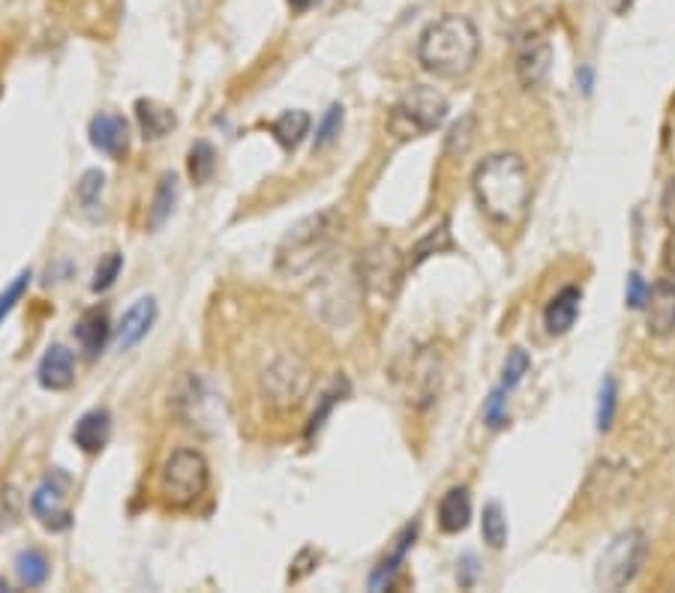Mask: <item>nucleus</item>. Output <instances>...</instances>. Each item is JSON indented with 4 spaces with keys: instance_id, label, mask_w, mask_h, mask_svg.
<instances>
[{
    "instance_id": "obj_1",
    "label": "nucleus",
    "mask_w": 675,
    "mask_h": 593,
    "mask_svg": "<svg viewBox=\"0 0 675 593\" xmlns=\"http://www.w3.org/2000/svg\"><path fill=\"white\" fill-rule=\"evenodd\" d=\"M480 213L498 228L520 225L532 201V177L517 154H493L475 168L472 177Z\"/></svg>"
},
{
    "instance_id": "obj_2",
    "label": "nucleus",
    "mask_w": 675,
    "mask_h": 593,
    "mask_svg": "<svg viewBox=\"0 0 675 593\" xmlns=\"http://www.w3.org/2000/svg\"><path fill=\"white\" fill-rule=\"evenodd\" d=\"M477 57H480V33L472 19L456 12H447L427 24V31L418 40V60L435 78L454 81L468 76L475 69Z\"/></svg>"
},
{
    "instance_id": "obj_3",
    "label": "nucleus",
    "mask_w": 675,
    "mask_h": 593,
    "mask_svg": "<svg viewBox=\"0 0 675 593\" xmlns=\"http://www.w3.org/2000/svg\"><path fill=\"white\" fill-rule=\"evenodd\" d=\"M343 228V216L336 210H321L316 216L300 220L288 228L277 249V270L283 276H303L319 267L331 253L336 234Z\"/></svg>"
},
{
    "instance_id": "obj_4",
    "label": "nucleus",
    "mask_w": 675,
    "mask_h": 593,
    "mask_svg": "<svg viewBox=\"0 0 675 593\" xmlns=\"http://www.w3.org/2000/svg\"><path fill=\"white\" fill-rule=\"evenodd\" d=\"M444 121H447V99L442 90L414 85L390 105L388 132L399 142H411L435 132Z\"/></svg>"
},
{
    "instance_id": "obj_5",
    "label": "nucleus",
    "mask_w": 675,
    "mask_h": 593,
    "mask_svg": "<svg viewBox=\"0 0 675 593\" xmlns=\"http://www.w3.org/2000/svg\"><path fill=\"white\" fill-rule=\"evenodd\" d=\"M649 558V537L640 527H628L609 539L595 567V584L600 591H624L640 575Z\"/></svg>"
},
{
    "instance_id": "obj_6",
    "label": "nucleus",
    "mask_w": 675,
    "mask_h": 593,
    "mask_svg": "<svg viewBox=\"0 0 675 593\" xmlns=\"http://www.w3.org/2000/svg\"><path fill=\"white\" fill-rule=\"evenodd\" d=\"M211 483V471H208V461L199 450H175L163 465L159 473V494L168 506H178L187 510L199 501L201 494L208 492Z\"/></svg>"
},
{
    "instance_id": "obj_7",
    "label": "nucleus",
    "mask_w": 675,
    "mask_h": 593,
    "mask_svg": "<svg viewBox=\"0 0 675 593\" xmlns=\"http://www.w3.org/2000/svg\"><path fill=\"white\" fill-rule=\"evenodd\" d=\"M402 273H406V261L394 243L378 240L361 258V282L373 296L378 300H394L402 286Z\"/></svg>"
},
{
    "instance_id": "obj_8",
    "label": "nucleus",
    "mask_w": 675,
    "mask_h": 593,
    "mask_svg": "<svg viewBox=\"0 0 675 593\" xmlns=\"http://www.w3.org/2000/svg\"><path fill=\"white\" fill-rule=\"evenodd\" d=\"M262 390L274 407H298L310 390V369L295 354H283L262 374Z\"/></svg>"
},
{
    "instance_id": "obj_9",
    "label": "nucleus",
    "mask_w": 675,
    "mask_h": 593,
    "mask_svg": "<svg viewBox=\"0 0 675 593\" xmlns=\"http://www.w3.org/2000/svg\"><path fill=\"white\" fill-rule=\"evenodd\" d=\"M69 489H73V480H69L67 471H55L45 477L43 483L36 485V492L31 494V513L40 518V525L45 530H69L73 527V510H69L67 497Z\"/></svg>"
},
{
    "instance_id": "obj_10",
    "label": "nucleus",
    "mask_w": 675,
    "mask_h": 593,
    "mask_svg": "<svg viewBox=\"0 0 675 593\" xmlns=\"http://www.w3.org/2000/svg\"><path fill=\"white\" fill-rule=\"evenodd\" d=\"M553 69V45L541 33H532L520 43L517 52V78L525 90L541 88Z\"/></svg>"
},
{
    "instance_id": "obj_11",
    "label": "nucleus",
    "mask_w": 675,
    "mask_h": 593,
    "mask_svg": "<svg viewBox=\"0 0 675 593\" xmlns=\"http://www.w3.org/2000/svg\"><path fill=\"white\" fill-rule=\"evenodd\" d=\"M645 327L657 339H666L675 333V282L661 279L649 288L645 296Z\"/></svg>"
},
{
    "instance_id": "obj_12",
    "label": "nucleus",
    "mask_w": 675,
    "mask_h": 593,
    "mask_svg": "<svg viewBox=\"0 0 675 593\" xmlns=\"http://www.w3.org/2000/svg\"><path fill=\"white\" fill-rule=\"evenodd\" d=\"M88 135L93 150H100V154L111 156V159H121V156L130 150V126H126L121 114L100 111V114L90 121Z\"/></svg>"
},
{
    "instance_id": "obj_13",
    "label": "nucleus",
    "mask_w": 675,
    "mask_h": 593,
    "mask_svg": "<svg viewBox=\"0 0 675 593\" xmlns=\"http://www.w3.org/2000/svg\"><path fill=\"white\" fill-rule=\"evenodd\" d=\"M156 321V300L154 296H139L133 306L123 312L121 327H118V348L121 351H130L139 342L151 333Z\"/></svg>"
},
{
    "instance_id": "obj_14",
    "label": "nucleus",
    "mask_w": 675,
    "mask_h": 593,
    "mask_svg": "<svg viewBox=\"0 0 675 593\" xmlns=\"http://www.w3.org/2000/svg\"><path fill=\"white\" fill-rule=\"evenodd\" d=\"M36 378L45 390H69L76 381V354L67 345H52L40 360Z\"/></svg>"
},
{
    "instance_id": "obj_15",
    "label": "nucleus",
    "mask_w": 675,
    "mask_h": 593,
    "mask_svg": "<svg viewBox=\"0 0 675 593\" xmlns=\"http://www.w3.org/2000/svg\"><path fill=\"white\" fill-rule=\"evenodd\" d=\"M579 303H583V291H579V288H562V291L546 303V309H543V327H546V333H550V336H565L567 329L576 324Z\"/></svg>"
},
{
    "instance_id": "obj_16",
    "label": "nucleus",
    "mask_w": 675,
    "mask_h": 593,
    "mask_svg": "<svg viewBox=\"0 0 675 593\" xmlns=\"http://www.w3.org/2000/svg\"><path fill=\"white\" fill-rule=\"evenodd\" d=\"M111 438V414L106 407H93L88 414H81V419L73 428V440L81 452L88 456H97L100 450H106V444Z\"/></svg>"
},
{
    "instance_id": "obj_17",
    "label": "nucleus",
    "mask_w": 675,
    "mask_h": 593,
    "mask_svg": "<svg viewBox=\"0 0 675 593\" xmlns=\"http://www.w3.org/2000/svg\"><path fill=\"white\" fill-rule=\"evenodd\" d=\"M472 522V494L465 485H454L439 501V527L444 534H460Z\"/></svg>"
},
{
    "instance_id": "obj_18",
    "label": "nucleus",
    "mask_w": 675,
    "mask_h": 593,
    "mask_svg": "<svg viewBox=\"0 0 675 593\" xmlns=\"http://www.w3.org/2000/svg\"><path fill=\"white\" fill-rule=\"evenodd\" d=\"M111 336V324H109V312L106 309H88L76 324V339L81 345V351L88 357H97L106 348V342Z\"/></svg>"
},
{
    "instance_id": "obj_19",
    "label": "nucleus",
    "mask_w": 675,
    "mask_h": 593,
    "mask_svg": "<svg viewBox=\"0 0 675 593\" xmlns=\"http://www.w3.org/2000/svg\"><path fill=\"white\" fill-rule=\"evenodd\" d=\"M135 118H139L142 135L144 138H151V142H156V138H166L168 132L178 126L175 111L166 109V105H163V102H156V99H139V102H135Z\"/></svg>"
},
{
    "instance_id": "obj_20",
    "label": "nucleus",
    "mask_w": 675,
    "mask_h": 593,
    "mask_svg": "<svg viewBox=\"0 0 675 593\" xmlns=\"http://www.w3.org/2000/svg\"><path fill=\"white\" fill-rule=\"evenodd\" d=\"M414 534H418V525H409L399 534L394 551H390L388 558L381 560L376 570H373V575H369V588H373V591H388L390 584H394V579L399 575V567H402V560H406V551H409L411 542H414Z\"/></svg>"
},
{
    "instance_id": "obj_21",
    "label": "nucleus",
    "mask_w": 675,
    "mask_h": 593,
    "mask_svg": "<svg viewBox=\"0 0 675 593\" xmlns=\"http://www.w3.org/2000/svg\"><path fill=\"white\" fill-rule=\"evenodd\" d=\"M310 126H312V118L307 114L303 109H291L286 111L283 118H277V121L270 123V132L277 135V142L286 147V150H295L307 135H310Z\"/></svg>"
},
{
    "instance_id": "obj_22",
    "label": "nucleus",
    "mask_w": 675,
    "mask_h": 593,
    "mask_svg": "<svg viewBox=\"0 0 675 593\" xmlns=\"http://www.w3.org/2000/svg\"><path fill=\"white\" fill-rule=\"evenodd\" d=\"M48 572H52V563H48V558L40 549H24L15 558V575H19V584L27 588V591L43 588L48 582Z\"/></svg>"
},
{
    "instance_id": "obj_23",
    "label": "nucleus",
    "mask_w": 675,
    "mask_h": 593,
    "mask_svg": "<svg viewBox=\"0 0 675 593\" xmlns=\"http://www.w3.org/2000/svg\"><path fill=\"white\" fill-rule=\"evenodd\" d=\"M175 201H178V177L163 175V177H159V187H156L151 213H147V225H151V228H159V225H163V222L171 216V210H175Z\"/></svg>"
},
{
    "instance_id": "obj_24",
    "label": "nucleus",
    "mask_w": 675,
    "mask_h": 593,
    "mask_svg": "<svg viewBox=\"0 0 675 593\" xmlns=\"http://www.w3.org/2000/svg\"><path fill=\"white\" fill-rule=\"evenodd\" d=\"M480 534L489 549H505L508 546V518L501 504H487L484 506V518H480Z\"/></svg>"
},
{
    "instance_id": "obj_25",
    "label": "nucleus",
    "mask_w": 675,
    "mask_h": 593,
    "mask_svg": "<svg viewBox=\"0 0 675 593\" xmlns=\"http://www.w3.org/2000/svg\"><path fill=\"white\" fill-rule=\"evenodd\" d=\"M189 177L192 183H208L217 171V150L208 142H196L189 147Z\"/></svg>"
},
{
    "instance_id": "obj_26",
    "label": "nucleus",
    "mask_w": 675,
    "mask_h": 593,
    "mask_svg": "<svg viewBox=\"0 0 675 593\" xmlns=\"http://www.w3.org/2000/svg\"><path fill=\"white\" fill-rule=\"evenodd\" d=\"M439 249H451V234H447V222L439 225V231L432 228L427 237H423L414 249H411V267H418L421 261H427L430 255H435Z\"/></svg>"
},
{
    "instance_id": "obj_27",
    "label": "nucleus",
    "mask_w": 675,
    "mask_h": 593,
    "mask_svg": "<svg viewBox=\"0 0 675 593\" xmlns=\"http://www.w3.org/2000/svg\"><path fill=\"white\" fill-rule=\"evenodd\" d=\"M343 121H345L343 105H331V109L324 111L319 130H316V150H324L328 144H333L336 138H340V132H343Z\"/></svg>"
},
{
    "instance_id": "obj_28",
    "label": "nucleus",
    "mask_w": 675,
    "mask_h": 593,
    "mask_svg": "<svg viewBox=\"0 0 675 593\" xmlns=\"http://www.w3.org/2000/svg\"><path fill=\"white\" fill-rule=\"evenodd\" d=\"M532 369V357L522 351V348H513V351L508 354V360H505V372H501V387L505 390H513V387L520 384L522 378H525V372Z\"/></svg>"
},
{
    "instance_id": "obj_29",
    "label": "nucleus",
    "mask_w": 675,
    "mask_h": 593,
    "mask_svg": "<svg viewBox=\"0 0 675 593\" xmlns=\"http://www.w3.org/2000/svg\"><path fill=\"white\" fill-rule=\"evenodd\" d=\"M121 267H123L121 253L106 255V258L97 264V270H93V282H90V288H93L97 294H100V291H109V288L114 286V279L121 276Z\"/></svg>"
},
{
    "instance_id": "obj_30",
    "label": "nucleus",
    "mask_w": 675,
    "mask_h": 593,
    "mask_svg": "<svg viewBox=\"0 0 675 593\" xmlns=\"http://www.w3.org/2000/svg\"><path fill=\"white\" fill-rule=\"evenodd\" d=\"M102 187H106V175H102V171H97V168L85 171L81 183H78V201H81V208L85 210L100 208Z\"/></svg>"
},
{
    "instance_id": "obj_31",
    "label": "nucleus",
    "mask_w": 675,
    "mask_h": 593,
    "mask_svg": "<svg viewBox=\"0 0 675 593\" xmlns=\"http://www.w3.org/2000/svg\"><path fill=\"white\" fill-rule=\"evenodd\" d=\"M27 286H31V270H22V273L15 276L10 286H7V291L0 294V324L10 318L12 309L19 306V300L27 294Z\"/></svg>"
},
{
    "instance_id": "obj_32",
    "label": "nucleus",
    "mask_w": 675,
    "mask_h": 593,
    "mask_svg": "<svg viewBox=\"0 0 675 593\" xmlns=\"http://www.w3.org/2000/svg\"><path fill=\"white\" fill-rule=\"evenodd\" d=\"M616 378H604L600 384V402H598V428L600 432H609L612 426V417H616Z\"/></svg>"
},
{
    "instance_id": "obj_33",
    "label": "nucleus",
    "mask_w": 675,
    "mask_h": 593,
    "mask_svg": "<svg viewBox=\"0 0 675 593\" xmlns=\"http://www.w3.org/2000/svg\"><path fill=\"white\" fill-rule=\"evenodd\" d=\"M508 395V390L505 387H498V390H493L487 399V405H484V419H487V426L493 428H501L505 423H508V411H505V399Z\"/></svg>"
},
{
    "instance_id": "obj_34",
    "label": "nucleus",
    "mask_w": 675,
    "mask_h": 593,
    "mask_svg": "<svg viewBox=\"0 0 675 593\" xmlns=\"http://www.w3.org/2000/svg\"><path fill=\"white\" fill-rule=\"evenodd\" d=\"M475 142V114H465L463 121L456 123L454 130H451V138H447V150H460V154H465L468 150V144Z\"/></svg>"
},
{
    "instance_id": "obj_35",
    "label": "nucleus",
    "mask_w": 675,
    "mask_h": 593,
    "mask_svg": "<svg viewBox=\"0 0 675 593\" xmlns=\"http://www.w3.org/2000/svg\"><path fill=\"white\" fill-rule=\"evenodd\" d=\"M340 395H343V393H340V384L333 387L331 393L321 395L319 411L312 414V417H310V426H307V438H312V435H316V432H319V428L324 426V419H328V414H331V411H333V405L340 402Z\"/></svg>"
},
{
    "instance_id": "obj_36",
    "label": "nucleus",
    "mask_w": 675,
    "mask_h": 593,
    "mask_svg": "<svg viewBox=\"0 0 675 593\" xmlns=\"http://www.w3.org/2000/svg\"><path fill=\"white\" fill-rule=\"evenodd\" d=\"M645 296H649V286L640 273L628 276V306L642 309L645 306Z\"/></svg>"
},
{
    "instance_id": "obj_37",
    "label": "nucleus",
    "mask_w": 675,
    "mask_h": 593,
    "mask_svg": "<svg viewBox=\"0 0 675 593\" xmlns=\"http://www.w3.org/2000/svg\"><path fill=\"white\" fill-rule=\"evenodd\" d=\"M661 216L675 231V177H670V183L664 187V195H661Z\"/></svg>"
},
{
    "instance_id": "obj_38",
    "label": "nucleus",
    "mask_w": 675,
    "mask_h": 593,
    "mask_svg": "<svg viewBox=\"0 0 675 593\" xmlns=\"http://www.w3.org/2000/svg\"><path fill=\"white\" fill-rule=\"evenodd\" d=\"M664 270L670 276V282H675V231L664 243Z\"/></svg>"
},
{
    "instance_id": "obj_39",
    "label": "nucleus",
    "mask_w": 675,
    "mask_h": 593,
    "mask_svg": "<svg viewBox=\"0 0 675 593\" xmlns=\"http://www.w3.org/2000/svg\"><path fill=\"white\" fill-rule=\"evenodd\" d=\"M319 3L321 0H288V7H291L295 12H310V10H316Z\"/></svg>"
}]
</instances>
